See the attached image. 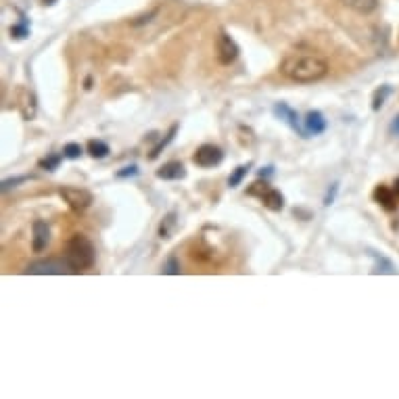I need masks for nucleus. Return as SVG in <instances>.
Here are the masks:
<instances>
[{"instance_id": "obj_2", "label": "nucleus", "mask_w": 399, "mask_h": 399, "mask_svg": "<svg viewBox=\"0 0 399 399\" xmlns=\"http://www.w3.org/2000/svg\"><path fill=\"white\" fill-rule=\"evenodd\" d=\"M65 262L69 264L71 272L90 270L96 262V249L86 235H74L65 245Z\"/></svg>"}, {"instance_id": "obj_17", "label": "nucleus", "mask_w": 399, "mask_h": 399, "mask_svg": "<svg viewBox=\"0 0 399 399\" xmlns=\"http://www.w3.org/2000/svg\"><path fill=\"white\" fill-rule=\"evenodd\" d=\"M176 212H169L165 218H163V222H161V226H159V239H171V232H173V228H176Z\"/></svg>"}, {"instance_id": "obj_3", "label": "nucleus", "mask_w": 399, "mask_h": 399, "mask_svg": "<svg viewBox=\"0 0 399 399\" xmlns=\"http://www.w3.org/2000/svg\"><path fill=\"white\" fill-rule=\"evenodd\" d=\"M59 194L63 201L69 205V210H74L76 214H84L86 210H90V205L94 203V194L82 186H61Z\"/></svg>"}, {"instance_id": "obj_10", "label": "nucleus", "mask_w": 399, "mask_h": 399, "mask_svg": "<svg viewBox=\"0 0 399 399\" xmlns=\"http://www.w3.org/2000/svg\"><path fill=\"white\" fill-rule=\"evenodd\" d=\"M17 107H19L24 119H34L36 117V109H38L34 92L28 90V88H19V103H17Z\"/></svg>"}, {"instance_id": "obj_29", "label": "nucleus", "mask_w": 399, "mask_h": 399, "mask_svg": "<svg viewBox=\"0 0 399 399\" xmlns=\"http://www.w3.org/2000/svg\"><path fill=\"white\" fill-rule=\"evenodd\" d=\"M157 15V11H153V13H148V15H142V17H138V19H134L132 22V26H142V24H146V22H151L153 17Z\"/></svg>"}, {"instance_id": "obj_13", "label": "nucleus", "mask_w": 399, "mask_h": 399, "mask_svg": "<svg viewBox=\"0 0 399 399\" xmlns=\"http://www.w3.org/2000/svg\"><path fill=\"white\" fill-rule=\"evenodd\" d=\"M260 201H262L264 207L270 210V212H282V210H285V196H282V192L276 190V188H272V186L266 190V194L260 198Z\"/></svg>"}, {"instance_id": "obj_7", "label": "nucleus", "mask_w": 399, "mask_h": 399, "mask_svg": "<svg viewBox=\"0 0 399 399\" xmlns=\"http://www.w3.org/2000/svg\"><path fill=\"white\" fill-rule=\"evenodd\" d=\"M272 111H274V115H276L278 119H282L287 126H291V130H295L301 138H309V134H307L305 126L301 124V119H299L297 111H295V109H291L287 103H276Z\"/></svg>"}, {"instance_id": "obj_20", "label": "nucleus", "mask_w": 399, "mask_h": 399, "mask_svg": "<svg viewBox=\"0 0 399 399\" xmlns=\"http://www.w3.org/2000/svg\"><path fill=\"white\" fill-rule=\"evenodd\" d=\"M249 169H251V165L247 163V165H239L232 173H230V178H228V186L230 188H237V186H241V182L247 178V173H249Z\"/></svg>"}, {"instance_id": "obj_34", "label": "nucleus", "mask_w": 399, "mask_h": 399, "mask_svg": "<svg viewBox=\"0 0 399 399\" xmlns=\"http://www.w3.org/2000/svg\"><path fill=\"white\" fill-rule=\"evenodd\" d=\"M57 0H42V5H55Z\"/></svg>"}, {"instance_id": "obj_22", "label": "nucleus", "mask_w": 399, "mask_h": 399, "mask_svg": "<svg viewBox=\"0 0 399 399\" xmlns=\"http://www.w3.org/2000/svg\"><path fill=\"white\" fill-rule=\"evenodd\" d=\"M30 180V176H15V178H7V180H3V184H0V190L3 192H9L11 188H17L19 184H24V182H28Z\"/></svg>"}, {"instance_id": "obj_6", "label": "nucleus", "mask_w": 399, "mask_h": 399, "mask_svg": "<svg viewBox=\"0 0 399 399\" xmlns=\"http://www.w3.org/2000/svg\"><path fill=\"white\" fill-rule=\"evenodd\" d=\"M222 159H224V151H222L220 146H216V144H201V146L194 151V155H192L194 165L205 167V169L220 165Z\"/></svg>"}, {"instance_id": "obj_8", "label": "nucleus", "mask_w": 399, "mask_h": 399, "mask_svg": "<svg viewBox=\"0 0 399 399\" xmlns=\"http://www.w3.org/2000/svg\"><path fill=\"white\" fill-rule=\"evenodd\" d=\"M51 243V226L44 220H34L32 224V249L34 253H42Z\"/></svg>"}, {"instance_id": "obj_1", "label": "nucleus", "mask_w": 399, "mask_h": 399, "mask_svg": "<svg viewBox=\"0 0 399 399\" xmlns=\"http://www.w3.org/2000/svg\"><path fill=\"white\" fill-rule=\"evenodd\" d=\"M280 74L297 84H314L326 78L328 63L314 51H291L280 61Z\"/></svg>"}, {"instance_id": "obj_21", "label": "nucleus", "mask_w": 399, "mask_h": 399, "mask_svg": "<svg viewBox=\"0 0 399 399\" xmlns=\"http://www.w3.org/2000/svg\"><path fill=\"white\" fill-rule=\"evenodd\" d=\"M374 255V260H376V268H374V274H395V266L387 260V257H382V255H376V253H372Z\"/></svg>"}, {"instance_id": "obj_33", "label": "nucleus", "mask_w": 399, "mask_h": 399, "mask_svg": "<svg viewBox=\"0 0 399 399\" xmlns=\"http://www.w3.org/2000/svg\"><path fill=\"white\" fill-rule=\"evenodd\" d=\"M393 188H395V192H397V196H399V178L395 180V186H393Z\"/></svg>"}, {"instance_id": "obj_32", "label": "nucleus", "mask_w": 399, "mask_h": 399, "mask_svg": "<svg viewBox=\"0 0 399 399\" xmlns=\"http://www.w3.org/2000/svg\"><path fill=\"white\" fill-rule=\"evenodd\" d=\"M84 88H86V90H90V88H92V78H90V76L86 78V82H84Z\"/></svg>"}, {"instance_id": "obj_27", "label": "nucleus", "mask_w": 399, "mask_h": 399, "mask_svg": "<svg viewBox=\"0 0 399 399\" xmlns=\"http://www.w3.org/2000/svg\"><path fill=\"white\" fill-rule=\"evenodd\" d=\"M138 173H140L138 165H128V167L119 169L115 176H117V178H134V176H138Z\"/></svg>"}, {"instance_id": "obj_15", "label": "nucleus", "mask_w": 399, "mask_h": 399, "mask_svg": "<svg viewBox=\"0 0 399 399\" xmlns=\"http://www.w3.org/2000/svg\"><path fill=\"white\" fill-rule=\"evenodd\" d=\"M86 148H88V153L94 157V159H105L109 153H111V148H109V144L105 142V140H88V144H86Z\"/></svg>"}, {"instance_id": "obj_9", "label": "nucleus", "mask_w": 399, "mask_h": 399, "mask_svg": "<svg viewBox=\"0 0 399 399\" xmlns=\"http://www.w3.org/2000/svg\"><path fill=\"white\" fill-rule=\"evenodd\" d=\"M374 201L384 210V212H395L397 210V203H399V196L395 192V188L387 186V184H378L374 188Z\"/></svg>"}, {"instance_id": "obj_14", "label": "nucleus", "mask_w": 399, "mask_h": 399, "mask_svg": "<svg viewBox=\"0 0 399 399\" xmlns=\"http://www.w3.org/2000/svg\"><path fill=\"white\" fill-rule=\"evenodd\" d=\"M341 3L357 15H370L378 9V0H341Z\"/></svg>"}, {"instance_id": "obj_4", "label": "nucleus", "mask_w": 399, "mask_h": 399, "mask_svg": "<svg viewBox=\"0 0 399 399\" xmlns=\"http://www.w3.org/2000/svg\"><path fill=\"white\" fill-rule=\"evenodd\" d=\"M239 53H241V49L235 42V38L222 30L216 36V59H218V63L220 65H232L239 59Z\"/></svg>"}, {"instance_id": "obj_18", "label": "nucleus", "mask_w": 399, "mask_h": 399, "mask_svg": "<svg viewBox=\"0 0 399 399\" xmlns=\"http://www.w3.org/2000/svg\"><path fill=\"white\" fill-rule=\"evenodd\" d=\"M176 132H178V126L173 124V126L169 128V132L165 134V138H161V140L157 142V146H155V148L151 151V155H148V159H157V157H159V153H161V151H163V148H165V146H167V144L171 142V140H173V136H176Z\"/></svg>"}, {"instance_id": "obj_25", "label": "nucleus", "mask_w": 399, "mask_h": 399, "mask_svg": "<svg viewBox=\"0 0 399 399\" xmlns=\"http://www.w3.org/2000/svg\"><path fill=\"white\" fill-rule=\"evenodd\" d=\"M11 36H15V38H28L30 36V28H28V22L26 19H22L17 26H11Z\"/></svg>"}, {"instance_id": "obj_12", "label": "nucleus", "mask_w": 399, "mask_h": 399, "mask_svg": "<svg viewBox=\"0 0 399 399\" xmlns=\"http://www.w3.org/2000/svg\"><path fill=\"white\" fill-rule=\"evenodd\" d=\"M303 126H305V130H307L309 136H318V134H324V132H326V119H324V115H322L320 111H316V109L305 115Z\"/></svg>"}, {"instance_id": "obj_23", "label": "nucleus", "mask_w": 399, "mask_h": 399, "mask_svg": "<svg viewBox=\"0 0 399 399\" xmlns=\"http://www.w3.org/2000/svg\"><path fill=\"white\" fill-rule=\"evenodd\" d=\"M82 153H84V148H82V144H78V142H67V144L63 146V155H65L67 159H78V157H82Z\"/></svg>"}, {"instance_id": "obj_28", "label": "nucleus", "mask_w": 399, "mask_h": 399, "mask_svg": "<svg viewBox=\"0 0 399 399\" xmlns=\"http://www.w3.org/2000/svg\"><path fill=\"white\" fill-rule=\"evenodd\" d=\"M337 192H339V184H332V186L328 188L326 196H324V205H326V207H330V205L334 203V198H337Z\"/></svg>"}, {"instance_id": "obj_5", "label": "nucleus", "mask_w": 399, "mask_h": 399, "mask_svg": "<svg viewBox=\"0 0 399 399\" xmlns=\"http://www.w3.org/2000/svg\"><path fill=\"white\" fill-rule=\"evenodd\" d=\"M67 272H71V268L65 260H40L30 264L26 270V274H38V276H53V274L61 276Z\"/></svg>"}, {"instance_id": "obj_31", "label": "nucleus", "mask_w": 399, "mask_h": 399, "mask_svg": "<svg viewBox=\"0 0 399 399\" xmlns=\"http://www.w3.org/2000/svg\"><path fill=\"white\" fill-rule=\"evenodd\" d=\"M274 173V167H264L262 171H260V178H268V176H272Z\"/></svg>"}, {"instance_id": "obj_11", "label": "nucleus", "mask_w": 399, "mask_h": 399, "mask_svg": "<svg viewBox=\"0 0 399 399\" xmlns=\"http://www.w3.org/2000/svg\"><path fill=\"white\" fill-rule=\"evenodd\" d=\"M159 180H184L186 178V167L180 161H167L157 169Z\"/></svg>"}, {"instance_id": "obj_24", "label": "nucleus", "mask_w": 399, "mask_h": 399, "mask_svg": "<svg viewBox=\"0 0 399 399\" xmlns=\"http://www.w3.org/2000/svg\"><path fill=\"white\" fill-rule=\"evenodd\" d=\"M163 272L169 274V276H178V274L182 272V270H180V262H178L176 255H169V257H167V262H165V266H163Z\"/></svg>"}, {"instance_id": "obj_26", "label": "nucleus", "mask_w": 399, "mask_h": 399, "mask_svg": "<svg viewBox=\"0 0 399 399\" xmlns=\"http://www.w3.org/2000/svg\"><path fill=\"white\" fill-rule=\"evenodd\" d=\"M268 188H270V184L264 180V182H255V184H251L247 192H249L251 196H260V198H262V196L266 194V190H268Z\"/></svg>"}, {"instance_id": "obj_30", "label": "nucleus", "mask_w": 399, "mask_h": 399, "mask_svg": "<svg viewBox=\"0 0 399 399\" xmlns=\"http://www.w3.org/2000/svg\"><path fill=\"white\" fill-rule=\"evenodd\" d=\"M391 134L393 136H399V115L393 117V124H391Z\"/></svg>"}, {"instance_id": "obj_19", "label": "nucleus", "mask_w": 399, "mask_h": 399, "mask_svg": "<svg viewBox=\"0 0 399 399\" xmlns=\"http://www.w3.org/2000/svg\"><path fill=\"white\" fill-rule=\"evenodd\" d=\"M63 157H65V155H61V153H53V155L40 159V161H38V167H40V169H46V171H55V169L61 165Z\"/></svg>"}, {"instance_id": "obj_16", "label": "nucleus", "mask_w": 399, "mask_h": 399, "mask_svg": "<svg viewBox=\"0 0 399 399\" xmlns=\"http://www.w3.org/2000/svg\"><path fill=\"white\" fill-rule=\"evenodd\" d=\"M393 94V88L389 86V84H384V86H380L376 92H374V96H372V109L374 111H380V107L387 103V99Z\"/></svg>"}]
</instances>
